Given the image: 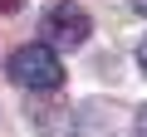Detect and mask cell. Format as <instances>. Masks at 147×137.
Returning <instances> with one entry per match:
<instances>
[{
  "instance_id": "6",
  "label": "cell",
  "mask_w": 147,
  "mask_h": 137,
  "mask_svg": "<svg viewBox=\"0 0 147 137\" xmlns=\"http://www.w3.org/2000/svg\"><path fill=\"white\" fill-rule=\"evenodd\" d=\"M137 64H142V74H147V34H142V44H137Z\"/></svg>"
},
{
  "instance_id": "3",
  "label": "cell",
  "mask_w": 147,
  "mask_h": 137,
  "mask_svg": "<svg viewBox=\"0 0 147 137\" xmlns=\"http://www.w3.org/2000/svg\"><path fill=\"white\" fill-rule=\"evenodd\" d=\"M30 118H34V127H39L44 137H74V118H69V108H34Z\"/></svg>"
},
{
  "instance_id": "7",
  "label": "cell",
  "mask_w": 147,
  "mask_h": 137,
  "mask_svg": "<svg viewBox=\"0 0 147 137\" xmlns=\"http://www.w3.org/2000/svg\"><path fill=\"white\" fill-rule=\"evenodd\" d=\"M127 5H132V10H142V15H147V0H127Z\"/></svg>"
},
{
  "instance_id": "2",
  "label": "cell",
  "mask_w": 147,
  "mask_h": 137,
  "mask_svg": "<svg viewBox=\"0 0 147 137\" xmlns=\"http://www.w3.org/2000/svg\"><path fill=\"white\" fill-rule=\"evenodd\" d=\"M39 34H44L39 44H49L54 54L59 49H84L88 34H93V20H88V10L79 0H54L44 10V20H39Z\"/></svg>"
},
{
  "instance_id": "5",
  "label": "cell",
  "mask_w": 147,
  "mask_h": 137,
  "mask_svg": "<svg viewBox=\"0 0 147 137\" xmlns=\"http://www.w3.org/2000/svg\"><path fill=\"white\" fill-rule=\"evenodd\" d=\"M20 5H25V0H0V15H15Z\"/></svg>"
},
{
  "instance_id": "1",
  "label": "cell",
  "mask_w": 147,
  "mask_h": 137,
  "mask_svg": "<svg viewBox=\"0 0 147 137\" xmlns=\"http://www.w3.org/2000/svg\"><path fill=\"white\" fill-rule=\"evenodd\" d=\"M5 74L30 93H54L64 83V64H59V54L49 44H20L10 54V64H5Z\"/></svg>"
},
{
  "instance_id": "4",
  "label": "cell",
  "mask_w": 147,
  "mask_h": 137,
  "mask_svg": "<svg viewBox=\"0 0 147 137\" xmlns=\"http://www.w3.org/2000/svg\"><path fill=\"white\" fill-rule=\"evenodd\" d=\"M132 137H147V103H142L137 118H132Z\"/></svg>"
}]
</instances>
